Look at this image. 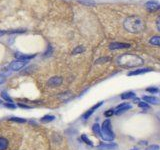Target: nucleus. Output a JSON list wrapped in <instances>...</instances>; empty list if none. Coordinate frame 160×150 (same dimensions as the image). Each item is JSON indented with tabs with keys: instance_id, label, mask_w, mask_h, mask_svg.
I'll use <instances>...</instances> for the list:
<instances>
[{
	"instance_id": "nucleus-20",
	"label": "nucleus",
	"mask_w": 160,
	"mask_h": 150,
	"mask_svg": "<svg viewBox=\"0 0 160 150\" xmlns=\"http://www.w3.org/2000/svg\"><path fill=\"white\" fill-rule=\"evenodd\" d=\"M1 96H2L3 99H4V100H6L7 102H9V103H13V100L11 99L10 96H9L5 91H3V92L1 93Z\"/></svg>"
},
{
	"instance_id": "nucleus-19",
	"label": "nucleus",
	"mask_w": 160,
	"mask_h": 150,
	"mask_svg": "<svg viewBox=\"0 0 160 150\" xmlns=\"http://www.w3.org/2000/svg\"><path fill=\"white\" fill-rule=\"evenodd\" d=\"M10 121H13V122H16V123H20V124H23L26 123V120L23 118H18V117H11Z\"/></svg>"
},
{
	"instance_id": "nucleus-6",
	"label": "nucleus",
	"mask_w": 160,
	"mask_h": 150,
	"mask_svg": "<svg viewBox=\"0 0 160 150\" xmlns=\"http://www.w3.org/2000/svg\"><path fill=\"white\" fill-rule=\"evenodd\" d=\"M131 108H132V105L131 104L124 102V103H122V104H119V105L116 107V109H115V111H114V113H115L116 115H120V114L124 113V112L128 111V110L131 109Z\"/></svg>"
},
{
	"instance_id": "nucleus-29",
	"label": "nucleus",
	"mask_w": 160,
	"mask_h": 150,
	"mask_svg": "<svg viewBox=\"0 0 160 150\" xmlns=\"http://www.w3.org/2000/svg\"><path fill=\"white\" fill-rule=\"evenodd\" d=\"M156 26H157V29L160 31V16L157 18V20H156Z\"/></svg>"
},
{
	"instance_id": "nucleus-7",
	"label": "nucleus",
	"mask_w": 160,
	"mask_h": 150,
	"mask_svg": "<svg viewBox=\"0 0 160 150\" xmlns=\"http://www.w3.org/2000/svg\"><path fill=\"white\" fill-rule=\"evenodd\" d=\"M102 105H103V101L98 102L97 104H95L93 107H91V108H90L89 110L86 111L85 113L83 114V116H82V118H83V119H88L89 117H90L91 115H92V114L94 113V112L96 111V109H98L99 107H100V106H102Z\"/></svg>"
},
{
	"instance_id": "nucleus-31",
	"label": "nucleus",
	"mask_w": 160,
	"mask_h": 150,
	"mask_svg": "<svg viewBox=\"0 0 160 150\" xmlns=\"http://www.w3.org/2000/svg\"><path fill=\"white\" fill-rule=\"evenodd\" d=\"M18 106L23 107V108H30V106H28V105H23V104H18Z\"/></svg>"
},
{
	"instance_id": "nucleus-2",
	"label": "nucleus",
	"mask_w": 160,
	"mask_h": 150,
	"mask_svg": "<svg viewBox=\"0 0 160 150\" xmlns=\"http://www.w3.org/2000/svg\"><path fill=\"white\" fill-rule=\"evenodd\" d=\"M116 64L119 65L121 67L125 68H133V67H138L140 65L143 64L142 58H140L139 56L131 53H125L121 54L116 58Z\"/></svg>"
},
{
	"instance_id": "nucleus-12",
	"label": "nucleus",
	"mask_w": 160,
	"mask_h": 150,
	"mask_svg": "<svg viewBox=\"0 0 160 150\" xmlns=\"http://www.w3.org/2000/svg\"><path fill=\"white\" fill-rule=\"evenodd\" d=\"M98 149L101 150H114L117 148V144L115 143H102L98 145Z\"/></svg>"
},
{
	"instance_id": "nucleus-3",
	"label": "nucleus",
	"mask_w": 160,
	"mask_h": 150,
	"mask_svg": "<svg viewBox=\"0 0 160 150\" xmlns=\"http://www.w3.org/2000/svg\"><path fill=\"white\" fill-rule=\"evenodd\" d=\"M124 28L130 33H139L145 28L144 21L141 17L132 15L124 20Z\"/></svg>"
},
{
	"instance_id": "nucleus-15",
	"label": "nucleus",
	"mask_w": 160,
	"mask_h": 150,
	"mask_svg": "<svg viewBox=\"0 0 160 150\" xmlns=\"http://www.w3.org/2000/svg\"><path fill=\"white\" fill-rule=\"evenodd\" d=\"M55 119V116L54 115H45L41 118V122L42 123H48V122H51Z\"/></svg>"
},
{
	"instance_id": "nucleus-8",
	"label": "nucleus",
	"mask_w": 160,
	"mask_h": 150,
	"mask_svg": "<svg viewBox=\"0 0 160 150\" xmlns=\"http://www.w3.org/2000/svg\"><path fill=\"white\" fill-rule=\"evenodd\" d=\"M63 82V79L61 77H51L48 80L47 84H48V86H51V87H58V86H60L61 84Z\"/></svg>"
},
{
	"instance_id": "nucleus-13",
	"label": "nucleus",
	"mask_w": 160,
	"mask_h": 150,
	"mask_svg": "<svg viewBox=\"0 0 160 150\" xmlns=\"http://www.w3.org/2000/svg\"><path fill=\"white\" fill-rule=\"evenodd\" d=\"M152 69L150 68H139V69H136V70H133V71H130L128 73L129 76H132V75H140V74H144L146 72H149L151 71Z\"/></svg>"
},
{
	"instance_id": "nucleus-27",
	"label": "nucleus",
	"mask_w": 160,
	"mask_h": 150,
	"mask_svg": "<svg viewBox=\"0 0 160 150\" xmlns=\"http://www.w3.org/2000/svg\"><path fill=\"white\" fill-rule=\"evenodd\" d=\"M4 106L7 107V108H10V109H14L15 107H16L14 104H13V103H9V102L5 103V104H4Z\"/></svg>"
},
{
	"instance_id": "nucleus-26",
	"label": "nucleus",
	"mask_w": 160,
	"mask_h": 150,
	"mask_svg": "<svg viewBox=\"0 0 160 150\" xmlns=\"http://www.w3.org/2000/svg\"><path fill=\"white\" fill-rule=\"evenodd\" d=\"M145 150H159V146L156 144H153V145H150Z\"/></svg>"
},
{
	"instance_id": "nucleus-1",
	"label": "nucleus",
	"mask_w": 160,
	"mask_h": 150,
	"mask_svg": "<svg viewBox=\"0 0 160 150\" xmlns=\"http://www.w3.org/2000/svg\"><path fill=\"white\" fill-rule=\"evenodd\" d=\"M15 124H0V150H45V138L43 134L37 133L28 142L23 141L30 133L31 129L25 133L23 128L18 127Z\"/></svg>"
},
{
	"instance_id": "nucleus-11",
	"label": "nucleus",
	"mask_w": 160,
	"mask_h": 150,
	"mask_svg": "<svg viewBox=\"0 0 160 150\" xmlns=\"http://www.w3.org/2000/svg\"><path fill=\"white\" fill-rule=\"evenodd\" d=\"M142 99L148 103V104H153V105H159L160 104V99L155 96H143Z\"/></svg>"
},
{
	"instance_id": "nucleus-5",
	"label": "nucleus",
	"mask_w": 160,
	"mask_h": 150,
	"mask_svg": "<svg viewBox=\"0 0 160 150\" xmlns=\"http://www.w3.org/2000/svg\"><path fill=\"white\" fill-rule=\"evenodd\" d=\"M27 64V60H23V59H17V60H14L11 64H10V69L12 71H18V70H20L21 68H23L25 65Z\"/></svg>"
},
{
	"instance_id": "nucleus-4",
	"label": "nucleus",
	"mask_w": 160,
	"mask_h": 150,
	"mask_svg": "<svg viewBox=\"0 0 160 150\" xmlns=\"http://www.w3.org/2000/svg\"><path fill=\"white\" fill-rule=\"evenodd\" d=\"M100 137H101L105 141H112V140L115 138V135H114L112 127H111V121L109 119H106L103 121L102 126H101V134H100Z\"/></svg>"
},
{
	"instance_id": "nucleus-32",
	"label": "nucleus",
	"mask_w": 160,
	"mask_h": 150,
	"mask_svg": "<svg viewBox=\"0 0 160 150\" xmlns=\"http://www.w3.org/2000/svg\"><path fill=\"white\" fill-rule=\"evenodd\" d=\"M6 33V32L5 31H2V30H0V36H2V35H4V34H5Z\"/></svg>"
},
{
	"instance_id": "nucleus-22",
	"label": "nucleus",
	"mask_w": 160,
	"mask_h": 150,
	"mask_svg": "<svg viewBox=\"0 0 160 150\" xmlns=\"http://www.w3.org/2000/svg\"><path fill=\"white\" fill-rule=\"evenodd\" d=\"M81 139H82V140H83V141H84V142H85L86 144H88V145H90V146H92V145H93V144H92V142H91V141H90V140L88 139V137H87V136H86V135H85V134H83V135H82V136H81Z\"/></svg>"
},
{
	"instance_id": "nucleus-14",
	"label": "nucleus",
	"mask_w": 160,
	"mask_h": 150,
	"mask_svg": "<svg viewBox=\"0 0 160 150\" xmlns=\"http://www.w3.org/2000/svg\"><path fill=\"white\" fill-rule=\"evenodd\" d=\"M135 98V93L129 91V92H126V93H123L121 95V99L122 100H128V99H133Z\"/></svg>"
},
{
	"instance_id": "nucleus-9",
	"label": "nucleus",
	"mask_w": 160,
	"mask_h": 150,
	"mask_svg": "<svg viewBox=\"0 0 160 150\" xmlns=\"http://www.w3.org/2000/svg\"><path fill=\"white\" fill-rule=\"evenodd\" d=\"M145 8L147 9L149 11H155V10H158L160 9V3H158L157 1H148L145 3Z\"/></svg>"
},
{
	"instance_id": "nucleus-23",
	"label": "nucleus",
	"mask_w": 160,
	"mask_h": 150,
	"mask_svg": "<svg viewBox=\"0 0 160 150\" xmlns=\"http://www.w3.org/2000/svg\"><path fill=\"white\" fill-rule=\"evenodd\" d=\"M138 106L140 107V108H143V109L150 108L149 104H148V103H146V102H138Z\"/></svg>"
},
{
	"instance_id": "nucleus-10",
	"label": "nucleus",
	"mask_w": 160,
	"mask_h": 150,
	"mask_svg": "<svg viewBox=\"0 0 160 150\" xmlns=\"http://www.w3.org/2000/svg\"><path fill=\"white\" fill-rule=\"evenodd\" d=\"M130 44L128 43H120V42H114L109 45V49L111 50H115V49H125V48H129Z\"/></svg>"
},
{
	"instance_id": "nucleus-18",
	"label": "nucleus",
	"mask_w": 160,
	"mask_h": 150,
	"mask_svg": "<svg viewBox=\"0 0 160 150\" xmlns=\"http://www.w3.org/2000/svg\"><path fill=\"white\" fill-rule=\"evenodd\" d=\"M78 1L82 4H84V5H86V6L95 5V1H93V0H78Z\"/></svg>"
},
{
	"instance_id": "nucleus-28",
	"label": "nucleus",
	"mask_w": 160,
	"mask_h": 150,
	"mask_svg": "<svg viewBox=\"0 0 160 150\" xmlns=\"http://www.w3.org/2000/svg\"><path fill=\"white\" fill-rule=\"evenodd\" d=\"M114 114V110L113 109H110V110H108V111H106L104 113V115L106 116V117H110V116H112Z\"/></svg>"
},
{
	"instance_id": "nucleus-16",
	"label": "nucleus",
	"mask_w": 160,
	"mask_h": 150,
	"mask_svg": "<svg viewBox=\"0 0 160 150\" xmlns=\"http://www.w3.org/2000/svg\"><path fill=\"white\" fill-rule=\"evenodd\" d=\"M150 44L154 46H160V36H153L151 39L149 40Z\"/></svg>"
},
{
	"instance_id": "nucleus-24",
	"label": "nucleus",
	"mask_w": 160,
	"mask_h": 150,
	"mask_svg": "<svg viewBox=\"0 0 160 150\" xmlns=\"http://www.w3.org/2000/svg\"><path fill=\"white\" fill-rule=\"evenodd\" d=\"M110 60V58L109 57H102V58H99L96 60V63L99 64V63H104V62H106V61H109Z\"/></svg>"
},
{
	"instance_id": "nucleus-30",
	"label": "nucleus",
	"mask_w": 160,
	"mask_h": 150,
	"mask_svg": "<svg viewBox=\"0 0 160 150\" xmlns=\"http://www.w3.org/2000/svg\"><path fill=\"white\" fill-rule=\"evenodd\" d=\"M4 81H5V78H4V76H2V75H0V84H2Z\"/></svg>"
},
{
	"instance_id": "nucleus-21",
	"label": "nucleus",
	"mask_w": 160,
	"mask_h": 150,
	"mask_svg": "<svg viewBox=\"0 0 160 150\" xmlns=\"http://www.w3.org/2000/svg\"><path fill=\"white\" fill-rule=\"evenodd\" d=\"M85 49H84V47H82V46H77V47L73 50V54H79V53H82L83 52Z\"/></svg>"
},
{
	"instance_id": "nucleus-25",
	"label": "nucleus",
	"mask_w": 160,
	"mask_h": 150,
	"mask_svg": "<svg viewBox=\"0 0 160 150\" xmlns=\"http://www.w3.org/2000/svg\"><path fill=\"white\" fill-rule=\"evenodd\" d=\"M146 91H148V92H150V93H157L159 90H158V88H156V87H149V88H147L146 89Z\"/></svg>"
},
{
	"instance_id": "nucleus-17",
	"label": "nucleus",
	"mask_w": 160,
	"mask_h": 150,
	"mask_svg": "<svg viewBox=\"0 0 160 150\" xmlns=\"http://www.w3.org/2000/svg\"><path fill=\"white\" fill-rule=\"evenodd\" d=\"M92 131H93V132L96 135H97V136H100V134H101V127H100V125L97 124V123L93 124V126H92Z\"/></svg>"
}]
</instances>
